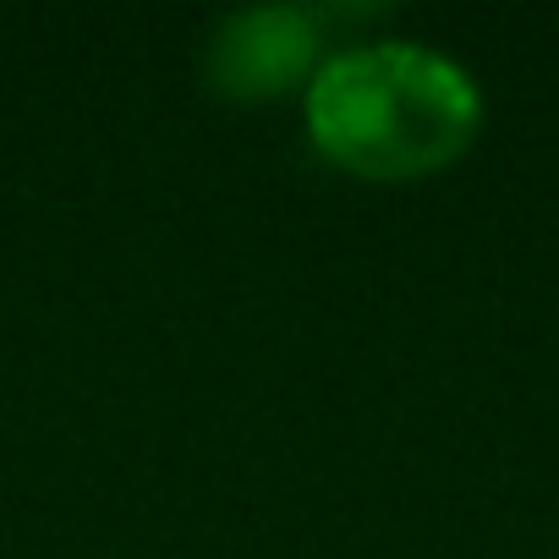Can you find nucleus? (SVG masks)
Returning <instances> with one entry per match:
<instances>
[{
  "mask_svg": "<svg viewBox=\"0 0 559 559\" xmlns=\"http://www.w3.org/2000/svg\"><path fill=\"white\" fill-rule=\"evenodd\" d=\"M477 121L472 72L417 39H352L308 78V132L352 176H428L477 138Z\"/></svg>",
  "mask_w": 559,
  "mask_h": 559,
  "instance_id": "f257e3e1",
  "label": "nucleus"
},
{
  "mask_svg": "<svg viewBox=\"0 0 559 559\" xmlns=\"http://www.w3.org/2000/svg\"><path fill=\"white\" fill-rule=\"evenodd\" d=\"M319 50H324V12L274 0V7L225 12L209 34L203 67L225 99H274L319 72L324 61Z\"/></svg>",
  "mask_w": 559,
  "mask_h": 559,
  "instance_id": "f03ea898",
  "label": "nucleus"
}]
</instances>
